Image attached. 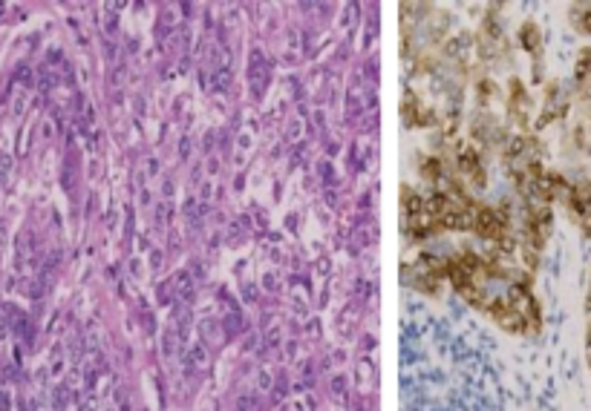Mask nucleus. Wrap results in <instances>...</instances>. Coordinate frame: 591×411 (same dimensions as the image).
Here are the masks:
<instances>
[{"mask_svg": "<svg viewBox=\"0 0 591 411\" xmlns=\"http://www.w3.org/2000/svg\"><path fill=\"white\" fill-rule=\"evenodd\" d=\"M571 24H574L580 32L591 35V3H577V6H571Z\"/></svg>", "mask_w": 591, "mask_h": 411, "instance_id": "obj_2", "label": "nucleus"}, {"mask_svg": "<svg viewBox=\"0 0 591 411\" xmlns=\"http://www.w3.org/2000/svg\"><path fill=\"white\" fill-rule=\"evenodd\" d=\"M444 270L453 288L502 328L513 334H533L540 328L537 299L525 273L510 270L493 259H482L473 250H465L444 262Z\"/></svg>", "mask_w": 591, "mask_h": 411, "instance_id": "obj_1", "label": "nucleus"}]
</instances>
